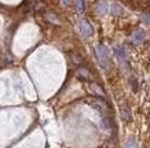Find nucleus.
Wrapping results in <instances>:
<instances>
[{
	"label": "nucleus",
	"mask_w": 150,
	"mask_h": 148,
	"mask_svg": "<svg viewBox=\"0 0 150 148\" xmlns=\"http://www.w3.org/2000/svg\"><path fill=\"white\" fill-rule=\"evenodd\" d=\"M96 55L99 59V65L102 66L103 70H109L110 66V59H109V49L105 45H98L96 47Z\"/></svg>",
	"instance_id": "obj_1"
},
{
	"label": "nucleus",
	"mask_w": 150,
	"mask_h": 148,
	"mask_svg": "<svg viewBox=\"0 0 150 148\" xmlns=\"http://www.w3.org/2000/svg\"><path fill=\"white\" fill-rule=\"evenodd\" d=\"M79 30L81 33V36H84V37H90V36H92V33H94L92 26L86 19H81V21L79 22Z\"/></svg>",
	"instance_id": "obj_2"
},
{
	"label": "nucleus",
	"mask_w": 150,
	"mask_h": 148,
	"mask_svg": "<svg viewBox=\"0 0 150 148\" xmlns=\"http://www.w3.org/2000/svg\"><path fill=\"white\" fill-rule=\"evenodd\" d=\"M114 55L118 58V60H121L123 63L127 62V51H125V48L124 47H121V45H118V47H114Z\"/></svg>",
	"instance_id": "obj_3"
},
{
	"label": "nucleus",
	"mask_w": 150,
	"mask_h": 148,
	"mask_svg": "<svg viewBox=\"0 0 150 148\" xmlns=\"http://www.w3.org/2000/svg\"><path fill=\"white\" fill-rule=\"evenodd\" d=\"M76 76H77V78H80V80H83V81H90L91 80V73L84 67L79 69L77 72H76Z\"/></svg>",
	"instance_id": "obj_4"
},
{
	"label": "nucleus",
	"mask_w": 150,
	"mask_h": 148,
	"mask_svg": "<svg viewBox=\"0 0 150 148\" xmlns=\"http://www.w3.org/2000/svg\"><path fill=\"white\" fill-rule=\"evenodd\" d=\"M121 117H123L124 121H127V122H129L132 119V111L128 106H123L121 107Z\"/></svg>",
	"instance_id": "obj_5"
},
{
	"label": "nucleus",
	"mask_w": 150,
	"mask_h": 148,
	"mask_svg": "<svg viewBox=\"0 0 150 148\" xmlns=\"http://www.w3.org/2000/svg\"><path fill=\"white\" fill-rule=\"evenodd\" d=\"M132 40H134L135 44H141V43H143V40H145V32L143 30H137L135 33H134V36H132Z\"/></svg>",
	"instance_id": "obj_6"
},
{
	"label": "nucleus",
	"mask_w": 150,
	"mask_h": 148,
	"mask_svg": "<svg viewBox=\"0 0 150 148\" xmlns=\"http://www.w3.org/2000/svg\"><path fill=\"white\" fill-rule=\"evenodd\" d=\"M112 14H113V15H123L124 14V10H123V7H121V6L120 4H117V3H114L113 6H112Z\"/></svg>",
	"instance_id": "obj_7"
},
{
	"label": "nucleus",
	"mask_w": 150,
	"mask_h": 148,
	"mask_svg": "<svg viewBox=\"0 0 150 148\" xmlns=\"http://www.w3.org/2000/svg\"><path fill=\"white\" fill-rule=\"evenodd\" d=\"M96 10H98V13L100 14V15H105V14L108 13V3L106 1H99L98 3V7H96Z\"/></svg>",
	"instance_id": "obj_8"
},
{
	"label": "nucleus",
	"mask_w": 150,
	"mask_h": 148,
	"mask_svg": "<svg viewBox=\"0 0 150 148\" xmlns=\"http://www.w3.org/2000/svg\"><path fill=\"white\" fill-rule=\"evenodd\" d=\"M125 148H139L138 147V143H137V140H135V137H129V139L127 140Z\"/></svg>",
	"instance_id": "obj_9"
},
{
	"label": "nucleus",
	"mask_w": 150,
	"mask_h": 148,
	"mask_svg": "<svg viewBox=\"0 0 150 148\" xmlns=\"http://www.w3.org/2000/svg\"><path fill=\"white\" fill-rule=\"evenodd\" d=\"M91 89L94 90V92H96V95H99V96H102V95H103V90L100 89V88L96 85V84H92V85H91Z\"/></svg>",
	"instance_id": "obj_10"
},
{
	"label": "nucleus",
	"mask_w": 150,
	"mask_h": 148,
	"mask_svg": "<svg viewBox=\"0 0 150 148\" xmlns=\"http://www.w3.org/2000/svg\"><path fill=\"white\" fill-rule=\"evenodd\" d=\"M77 11L79 13L84 11V0H77Z\"/></svg>",
	"instance_id": "obj_11"
},
{
	"label": "nucleus",
	"mask_w": 150,
	"mask_h": 148,
	"mask_svg": "<svg viewBox=\"0 0 150 148\" xmlns=\"http://www.w3.org/2000/svg\"><path fill=\"white\" fill-rule=\"evenodd\" d=\"M62 3H64L65 6H69L70 3H72V0H62Z\"/></svg>",
	"instance_id": "obj_12"
}]
</instances>
